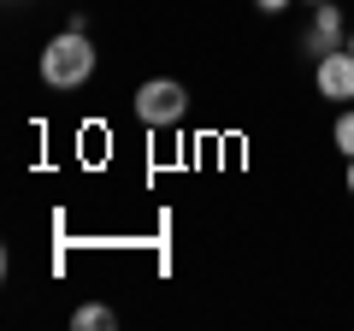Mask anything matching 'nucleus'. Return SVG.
Masks as SVG:
<instances>
[{"mask_svg": "<svg viewBox=\"0 0 354 331\" xmlns=\"http://www.w3.org/2000/svg\"><path fill=\"white\" fill-rule=\"evenodd\" d=\"M71 325H77V331H106V325H113V307H101V302H83V307L71 314Z\"/></svg>", "mask_w": 354, "mask_h": 331, "instance_id": "39448f33", "label": "nucleus"}, {"mask_svg": "<svg viewBox=\"0 0 354 331\" xmlns=\"http://www.w3.org/2000/svg\"><path fill=\"white\" fill-rule=\"evenodd\" d=\"M307 6H325V0H307Z\"/></svg>", "mask_w": 354, "mask_h": 331, "instance_id": "1a4fd4ad", "label": "nucleus"}, {"mask_svg": "<svg viewBox=\"0 0 354 331\" xmlns=\"http://www.w3.org/2000/svg\"><path fill=\"white\" fill-rule=\"evenodd\" d=\"M88 71H95V48H88L83 30H65L41 48V83L48 89H77V83H88Z\"/></svg>", "mask_w": 354, "mask_h": 331, "instance_id": "f257e3e1", "label": "nucleus"}, {"mask_svg": "<svg viewBox=\"0 0 354 331\" xmlns=\"http://www.w3.org/2000/svg\"><path fill=\"white\" fill-rule=\"evenodd\" d=\"M337 148H342V154H354V113H342V118H337Z\"/></svg>", "mask_w": 354, "mask_h": 331, "instance_id": "423d86ee", "label": "nucleus"}, {"mask_svg": "<svg viewBox=\"0 0 354 331\" xmlns=\"http://www.w3.org/2000/svg\"><path fill=\"white\" fill-rule=\"evenodd\" d=\"M319 95L325 101H354V48L319 53Z\"/></svg>", "mask_w": 354, "mask_h": 331, "instance_id": "7ed1b4c3", "label": "nucleus"}, {"mask_svg": "<svg viewBox=\"0 0 354 331\" xmlns=\"http://www.w3.org/2000/svg\"><path fill=\"white\" fill-rule=\"evenodd\" d=\"M307 42H313V53H337L342 24H337V6H330V0L319 6V18H313V36H307Z\"/></svg>", "mask_w": 354, "mask_h": 331, "instance_id": "20e7f679", "label": "nucleus"}, {"mask_svg": "<svg viewBox=\"0 0 354 331\" xmlns=\"http://www.w3.org/2000/svg\"><path fill=\"white\" fill-rule=\"evenodd\" d=\"M348 195H354V154H348Z\"/></svg>", "mask_w": 354, "mask_h": 331, "instance_id": "6e6552de", "label": "nucleus"}, {"mask_svg": "<svg viewBox=\"0 0 354 331\" xmlns=\"http://www.w3.org/2000/svg\"><path fill=\"white\" fill-rule=\"evenodd\" d=\"M254 6H260V12H283V6H290V0H254Z\"/></svg>", "mask_w": 354, "mask_h": 331, "instance_id": "0eeeda50", "label": "nucleus"}, {"mask_svg": "<svg viewBox=\"0 0 354 331\" xmlns=\"http://www.w3.org/2000/svg\"><path fill=\"white\" fill-rule=\"evenodd\" d=\"M183 107H189V95H183V83H171V77H153V83H142L136 89V118L142 125H177L183 118Z\"/></svg>", "mask_w": 354, "mask_h": 331, "instance_id": "f03ea898", "label": "nucleus"}, {"mask_svg": "<svg viewBox=\"0 0 354 331\" xmlns=\"http://www.w3.org/2000/svg\"><path fill=\"white\" fill-rule=\"evenodd\" d=\"M348 48H354V36H348Z\"/></svg>", "mask_w": 354, "mask_h": 331, "instance_id": "9d476101", "label": "nucleus"}]
</instances>
